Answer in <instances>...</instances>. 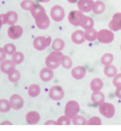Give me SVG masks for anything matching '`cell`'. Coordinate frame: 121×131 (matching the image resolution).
<instances>
[{
	"instance_id": "1",
	"label": "cell",
	"mask_w": 121,
	"mask_h": 131,
	"mask_svg": "<svg viewBox=\"0 0 121 131\" xmlns=\"http://www.w3.org/2000/svg\"><path fill=\"white\" fill-rule=\"evenodd\" d=\"M62 56H63L62 51H56V50H54L53 52H51L47 56L45 64L50 69H56V68H58L60 66Z\"/></svg>"
},
{
	"instance_id": "2",
	"label": "cell",
	"mask_w": 121,
	"mask_h": 131,
	"mask_svg": "<svg viewBox=\"0 0 121 131\" xmlns=\"http://www.w3.org/2000/svg\"><path fill=\"white\" fill-rule=\"evenodd\" d=\"M96 39L101 43H110L114 39V34L110 30L102 29L99 32H97V38Z\"/></svg>"
},
{
	"instance_id": "3",
	"label": "cell",
	"mask_w": 121,
	"mask_h": 131,
	"mask_svg": "<svg viewBox=\"0 0 121 131\" xmlns=\"http://www.w3.org/2000/svg\"><path fill=\"white\" fill-rule=\"evenodd\" d=\"M51 43H52L51 37H43V36L37 37L33 41V46L37 50H44Z\"/></svg>"
},
{
	"instance_id": "4",
	"label": "cell",
	"mask_w": 121,
	"mask_h": 131,
	"mask_svg": "<svg viewBox=\"0 0 121 131\" xmlns=\"http://www.w3.org/2000/svg\"><path fill=\"white\" fill-rule=\"evenodd\" d=\"M34 19H35L37 27L41 30H46L50 27V18L47 16L46 11L45 12H41L38 15H36L34 17Z\"/></svg>"
},
{
	"instance_id": "5",
	"label": "cell",
	"mask_w": 121,
	"mask_h": 131,
	"mask_svg": "<svg viewBox=\"0 0 121 131\" xmlns=\"http://www.w3.org/2000/svg\"><path fill=\"white\" fill-rule=\"evenodd\" d=\"M80 110H81V107H80V105L77 102L70 101V102H67L65 106V115H67V117L70 118H73L75 114L79 113Z\"/></svg>"
},
{
	"instance_id": "6",
	"label": "cell",
	"mask_w": 121,
	"mask_h": 131,
	"mask_svg": "<svg viewBox=\"0 0 121 131\" xmlns=\"http://www.w3.org/2000/svg\"><path fill=\"white\" fill-rule=\"evenodd\" d=\"M99 112L106 118H112L115 114V106L110 103H102L99 105Z\"/></svg>"
},
{
	"instance_id": "7",
	"label": "cell",
	"mask_w": 121,
	"mask_h": 131,
	"mask_svg": "<svg viewBox=\"0 0 121 131\" xmlns=\"http://www.w3.org/2000/svg\"><path fill=\"white\" fill-rule=\"evenodd\" d=\"M84 15L80 10H74L68 14V22L73 25V26H81V23L83 19Z\"/></svg>"
},
{
	"instance_id": "8",
	"label": "cell",
	"mask_w": 121,
	"mask_h": 131,
	"mask_svg": "<svg viewBox=\"0 0 121 131\" xmlns=\"http://www.w3.org/2000/svg\"><path fill=\"white\" fill-rule=\"evenodd\" d=\"M51 17L54 20L55 22H60L65 18V10L64 8L60 5H55L52 9H51Z\"/></svg>"
},
{
	"instance_id": "9",
	"label": "cell",
	"mask_w": 121,
	"mask_h": 131,
	"mask_svg": "<svg viewBox=\"0 0 121 131\" xmlns=\"http://www.w3.org/2000/svg\"><path fill=\"white\" fill-rule=\"evenodd\" d=\"M49 96L53 101H60L64 98L65 92L60 86H53L49 91Z\"/></svg>"
},
{
	"instance_id": "10",
	"label": "cell",
	"mask_w": 121,
	"mask_h": 131,
	"mask_svg": "<svg viewBox=\"0 0 121 131\" xmlns=\"http://www.w3.org/2000/svg\"><path fill=\"white\" fill-rule=\"evenodd\" d=\"M109 30L112 32H117L121 30V13H115L111 21L108 24Z\"/></svg>"
},
{
	"instance_id": "11",
	"label": "cell",
	"mask_w": 121,
	"mask_h": 131,
	"mask_svg": "<svg viewBox=\"0 0 121 131\" xmlns=\"http://www.w3.org/2000/svg\"><path fill=\"white\" fill-rule=\"evenodd\" d=\"M8 37L11 39H18L23 34V28L19 25H12L8 29Z\"/></svg>"
},
{
	"instance_id": "12",
	"label": "cell",
	"mask_w": 121,
	"mask_h": 131,
	"mask_svg": "<svg viewBox=\"0 0 121 131\" xmlns=\"http://www.w3.org/2000/svg\"><path fill=\"white\" fill-rule=\"evenodd\" d=\"M9 103H10V105L13 110H20L22 108V106L24 105V100L21 97L20 95H12L10 99H9Z\"/></svg>"
},
{
	"instance_id": "13",
	"label": "cell",
	"mask_w": 121,
	"mask_h": 131,
	"mask_svg": "<svg viewBox=\"0 0 121 131\" xmlns=\"http://www.w3.org/2000/svg\"><path fill=\"white\" fill-rule=\"evenodd\" d=\"M93 0H79L77 1V8L82 13H88L92 10Z\"/></svg>"
},
{
	"instance_id": "14",
	"label": "cell",
	"mask_w": 121,
	"mask_h": 131,
	"mask_svg": "<svg viewBox=\"0 0 121 131\" xmlns=\"http://www.w3.org/2000/svg\"><path fill=\"white\" fill-rule=\"evenodd\" d=\"M15 63H14L12 60H9V59H4L1 61L0 63V69L1 71L4 73V74H9L11 71H13L15 69Z\"/></svg>"
},
{
	"instance_id": "15",
	"label": "cell",
	"mask_w": 121,
	"mask_h": 131,
	"mask_svg": "<svg viewBox=\"0 0 121 131\" xmlns=\"http://www.w3.org/2000/svg\"><path fill=\"white\" fill-rule=\"evenodd\" d=\"M54 77V72H53V69H50V68H43L40 71V78L43 82H49L51 81Z\"/></svg>"
},
{
	"instance_id": "16",
	"label": "cell",
	"mask_w": 121,
	"mask_h": 131,
	"mask_svg": "<svg viewBox=\"0 0 121 131\" xmlns=\"http://www.w3.org/2000/svg\"><path fill=\"white\" fill-rule=\"evenodd\" d=\"M85 73H87V70L82 66H76L72 69V76L76 80H81L85 76Z\"/></svg>"
},
{
	"instance_id": "17",
	"label": "cell",
	"mask_w": 121,
	"mask_h": 131,
	"mask_svg": "<svg viewBox=\"0 0 121 131\" xmlns=\"http://www.w3.org/2000/svg\"><path fill=\"white\" fill-rule=\"evenodd\" d=\"M91 102L93 103L94 105H99L100 104H102L103 102H104V100H105V96H104V94L103 93H101L100 91H95L91 94Z\"/></svg>"
},
{
	"instance_id": "18",
	"label": "cell",
	"mask_w": 121,
	"mask_h": 131,
	"mask_svg": "<svg viewBox=\"0 0 121 131\" xmlns=\"http://www.w3.org/2000/svg\"><path fill=\"white\" fill-rule=\"evenodd\" d=\"M17 21H18V14L15 11H9L5 14V24L12 26L16 24Z\"/></svg>"
},
{
	"instance_id": "19",
	"label": "cell",
	"mask_w": 121,
	"mask_h": 131,
	"mask_svg": "<svg viewBox=\"0 0 121 131\" xmlns=\"http://www.w3.org/2000/svg\"><path fill=\"white\" fill-rule=\"evenodd\" d=\"M40 120V114L37 112H29L26 115V121L29 124H37Z\"/></svg>"
},
{
	"instance_id": "20",
	"label": "cell",
	"mask_w": 121,
	"mask_h": 131,
	"mask_svg": "<svg viewBox=\"0 0 121 131\" xmlns=\"http://www.w3.org/2000/svg\"><path fill=\"white\" fill-rule=\"evenodd\" d=\"M72 40L73 42L75 43V45H81L83 43V41L85 40L84 39V37H83V32L81 31V30H77L74 33L72 34Z\"/></svg>"
},
{
	"instance_id": "21",
	"label": "cell",
	"mask_w": 121,
	"mask_h": 131,
	"mask_svg": "<svg viewBox=\"0 0 121 131\" xmlns=\"http://www.w3.org/2000/svg\"><path fill=\"white\" fill-rule=\"evenodd\" d=\"M83 37L85 40L88 41H93L97 38V31L93 29V28H90V29H87L84 32H83Z\"/></svg>"
},
{
	"instance_id": "22",
	"label": "cell",
	"mask_w": 121,
	"mask_h": 131,
	"mask_svg": "<svg viewBox=\"0 0 121 131\" xmlns=\"http://www.w3.org/2000/svg\"><path fill=\"white\" fill-rule=\"evenodd\" d=\"M104 10H105V4L102 1L97 0V1L93 2V5H92V11H93V13L101 14L104 12Z\"/></svg>"
},
{
	"instance_id": "23",
	"label": "cell",
	"mask_w": 121,
	"mask_h": 131,
	"mask_svg": "<svg viewBox=\"0 0 121 131\" xmlns=\"http://www.w3.org/2000/svg\"><path fill=\"white\" fill-rule=\"evenodd\" d=\"M94 26V21L91 17H88V16H84L83 19L81 23V27L83 28L84 30L87 29H90V28H93Z\"/></svg>"
},
{
	"instance_id": "24",
	"label": "cell",
	"mask_w": 121,
	"mask_h": 131,
	"mask_svg": "<svg viewBox=\"0 0 121 131\" xmlns=\"http://www.w3.org/2000/svg\"><path fill=\"white\" fill-rule=\"evenodd\" d=\"M103 87V82L102 80L99 78H94L91 82H90V89L92 90V92L95 91H100Z\"/></svg>"
},
{
	"instance_id": "25",
	"label": "cell",
	"mask_w": 121,
	"mask_h": 131,
	"mask_svg": "<svg viewBox=\"0 0 121 131\" xmlns=\"http://www.w3.org/2000/svg\"><path fill=\"white\" fill-rule=\"evenodd\" d=\"M104 75L107 76V77H114L115 75L117 74V68L112 64H109V65H105L104 67Z\"/></svg>"
},
{
	"instance_id": "26",
	"label": "cell",
	"mask_w": 121,
	"mask_h": 131,
	"mask_svg": "<svg viewBox=\"0 0 121 131\" xmlns=\"http://www.w3.org/2000/svg\"><path fill=\"white\" fill-rule=\"evenodd\" d=\"M52 48L56 51H62L65 48V41L62 39H56L52 42Z\"/></svg>"
},
{
	"instance_id": "27",
	"label": "cell",
	"mask_w": 121,
	"mask_h": 131,
	"mask_svg": "<svg viewBox=\"0 0 121 131\" xmlns=\"http://www.w3.org/2000/svg\"><path fill=\"white\" fill-rule=\"evenodd\" d=\"M60 65L66 69H71L73 67V60L70 56L63 54V56L60 58Z\"/></svg>"
},
{
	"instance_id": "28",
	"label": "cell",
	"mask_w": 121,
	"mask_h": 131,
	"mask_svg": "<svg viewBox=\"0 0 121 131\" xmlns=\"http://www.w3.org/2000/svg\"><path fill=\"white\" fill-rule=\"evenodd\" d=\"M40 93H41V89L37 84L31 85L29 87V89H28V94H29V96L32 97V98L38 97V96L40 95Z\"/></svg>"
},
{
	"instance_id": "29",
	"label": "cell",
	"mask_w": 121,
	"mask_h": 131,
	"mask_svg": "<svg viewBox=\"0 0 121 131\" xmlns=\"http://www.w3.org/2000/svg\"><path fill=\"white\" fill-rule=\"evenodd\" d=\"M71 119H72V123L74 125H85L88 122L87 118L82 115H79V114H75L74 117Z\"/></svg>"
},
{
	"instance_id": "30",
	"label": "cell",
	"mask_w": 121,
	"mask_h": 131,
	"mask_svg": "<svg viewBox=\"0 0 121 131\" xmlns=\"http://www.w3.org/2000/svg\"><path fill=\"white\" fill-rule=\"evenodd\" d=\"M20 77H21L20 71L16 70V69H14L13 71H11V72L8 74V79H9V81L12 82V83L18 82V81L20 80Z\"/></svg>"
},
{
	"instance_id": "31",
	"label": "cell",
	"mask_w": 121,
	"mask_h": 131,
	"mask_svg": "<svg viewBox=\"0 0 121 131\" xmlns=\"http://www.w3.org/2000/svg\"><path fill=\"white\" fill-rule=\"evenodd\" d=\"M100 61L104 66L111 64V63L113 62V54H111V53H104V54L101 56Z\"/></svg>"
},
{
	"instance_id": "32",
	"label": "cell",
	"mask_w": 121,
	"mask_h": 131,
	"mask_svg": "<svg viewBox=\"0 0 121 131\" xmlns=\"http://www.w3.org/2000/svg\"><path fill=\"white\" fill-rule=\"evenodd\" d=\"M12 56V61H13L15 64H20L24 61V54L20 51H15V52L11 55Z\"/></svg>"
},
{
	"instance_id": "33",
	"label": "cell",
	"mask_w": 121,
	"mask_h": 131,
	"mask_svg": "<svg viewBox=\"0 0 121 131\" xmlns=\"http://www.w3.org/2000/svg\"><path fill=\"white\" fill-rule=\"evenodd\" d=\"M34 5H35V2L32 0H23L20 4L21 8L25 11H31Z\"/></svg>"
},
{
	"instance_id": "34",
	"label": "cell",
	"mask_w": 121,
	"mask_h": 131,
	"mask_svg": "<svg viewBox=\"0 0 121 131\" xmlns=\"http://www.w3.org/2000/svg\"><path fill=\"white\" fill-rule=\"evenodd\" d=\"M11 108V105L9 101L4 100V99H1L0 100V112H7L10 111Z\"/></svg>"
},
{
	"instance_id": "35",
	"label": "cell",
	"mask_w": 121,
	"mask_h": 131,
	"mask_svg": "<svg viewBox=\"0 0 121 131\" xmlns=\"http://www.w3.org/2000/svg\"><path fill=\"white\" fill-rule=\"evenodd\" d=\"M4 51L6 52V54L8 55H12L15 51H16V46H14L13 43H6L4 47H3Z\"/></svg>"
},
{
	"instance_id": "36",
	"label": "cell",
	"mask_w": 121,
	"mask_h": 131,
	"mask_svg": "<svg viewBox=\"0 0 121 131\" xmlns=\"http://www.w3.org/2000/svg\"><path fill=\"white\" fill-rule=\"evenodd\" d=\"M71 123V118L67 117V115H63L57 120V125H70Z\"/></svg>"
},
{
	"instance_id": "37",
	"label": "cell",
	"mask_w": 121,
	"mask_h": 131,
	"mask_svg": "<svg viewBox=\"0 0 121 131\" xmlns=\"http://www.w3.org/2000/svg\"><path fill=\"white\" fill-rule=\"evenodd\" d=\"M87 124L88 125H100L101 124V119L98 116H93V117H91L89 120H88V122H87Z\"/></svg>"
},
{
	"instance_id": "38",
	"label": "cell",
	"mask_w": 121,
	"mask_h": 131,
	"mask_svg": "<svg viewBox=\"0 0 121 131\" xmlns=\"http://www.w3.org/2000/svg\"><path fill=\"white\" fill-rule=\"evenodd\" d=\"M113 85L115 87H119L121 86V74H116L113 77V81H112Z\"/></svg>"
},
{
	"instance_id": "39",
	"label": "cell",
	"mask_w": 121,
	"mask_h": 131,
	"mask_svg": "<svg viewBox=\"0 0 121 131\" xmlns=\"http://www.w3.org/2000/svg\"><path fill=\"white\" fill-rule=\"evenodd\" d=\"M6 58V52L4 51L3 47H0V62Z\"/></svg>"
},
{
	"instance_id": "40",
	"label": "cell",
	"mask_w": 121,
	"mask_h": 131,
	"mask_svg": "<svg viewBox=\"0 0 121 131\" xmlns=\"http://www.w3.org/2000/svg\"><path fill=\"white\" fill-rule=\"evenodd\" d=\"M115 96H116L118 99H120V100H121V86H119V87H117V88H116V91H115Z\"/></svg>"
},
{
	"instance_id": "41",
	"label": "cell",
	"mask_w": 121,
	"mask_h": 131,
	"mask_svg": "<svg viewBox=\"0 0 121 131\" xmlns=\"http://www.w3.org/2000/svg\"><path fill=\"white\" fill-rule=\"evenodd\" d=\"M46 124H55L57 125V121H54V120H48L47 122H46Z\"/></svg>"
},
{
	"instance_id": "42",
	"label": "cell",
	"mask_w": 121,
	"mask_h": 131,
	"mask_svg": "<svg viewBox=\"0 0 121 131\" xmlns=\"http://www.w3.org/2000/svg\"><path fill=\"white\" fill-rule=\"evenodd\" d=\"M2 25H3V22H2V19H1V16H0V30L2 28Z\"/></svg>"
},
{
	"instance_id": "43",
	"label": "cell",
	"mask_w": 121,
	"mask_h": 131,
	"mask_svg": "<svg viewBox=\"0 0 121 131\" xmlns=\"http://www.w3.org/2000/svg\"><path fill=\"white\" fill-rule=\"evenodd\" d=\"M40 2H42V3H48L50 0H39Z\"/></svg>"
},
{
	"instance_id": "44",
	"label": "cell",
	"mask_w": 121,
	"mask_h": 131,
	"mask_svg": "<svg viewBox=\"0 0 121 131\" xmlns=\"http://www.w3.org/2000/svg\"><path fill=\"white\" fill-rule=\"evenodd\" d=\"M77 0H67V2H70V3H75Z\"/></svg>"
},
{
	"instance_id": "45",
	"label": "cell",
	"mask_w": 121,
	"mask_h": 131,
	"mask_svg": "<svg viewBox=\"0 0 121 131\" xmlns=\"http://www.w3.org/2000/svg\"><path fill=\"white\" fill-rule=\"evenodd\" d=\"M2 124H11V122H8V121H4V122H2Z\"/></svg>"
},
{
	"instance_id": "46",
	"label": "cell",
	"mask_w": 121,
	"mask_h": 131,
	"mask_svg": "<svg viewBox=\"0 0 121 131\" xmlns=\"http://www.w3.org/2000/svg\"><path fill=\"white\" fill-rule=\"evenodd\" d=\"M120 48H121V46H120Z\"/></svg>"
}]
</instances>
